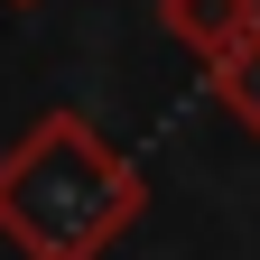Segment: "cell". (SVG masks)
<instances>
[{
    "label": "cell",
    "instance_id": "obj_2",
    "mask_svg": "<svg viewBox=\"0 0 260 260\" xmlns=\"http://www.w3.org/2000/svg\"><path fill=\"white\" fill-rule=\"evenodd\" d=\"M158 28L214 65V56H233L251 28H260V0H158Z\"/></svg>",
    "mask_w": 260,
    "mask_h": 260
},
{
    "label": "cell",
    "instance_id": "obj_1",
    "mask_svg": "<svg viewBox=\"0 0 260 260\" xmlns=\"http://www.w3.org/2000/svg\"><path fill=\"white\" fill-rule=\"evenodd\" d=\"M149 214V177L84 112H38L0 149V242L19 260H103Z\"/></svg>",
    "mask_w": 260,
    "mask_h": 260
},
{
    "label": "cell",
    "instance_id": "obj_3",
    "mask_svg": "<svg viewBox=\"0 0 260 260\" xmlns=\"http://www.w3.org/2000/svg\"><path fill=\"white\" fill-rule=\"evenodd\" d=\"M205 75H214V103H223V112H233V121L251 130V140H260V28H251V38H242L233 56H214Z\"/></svg>",
    "mask_w": 260,
    "mask_h": 260
}]
</instances>
